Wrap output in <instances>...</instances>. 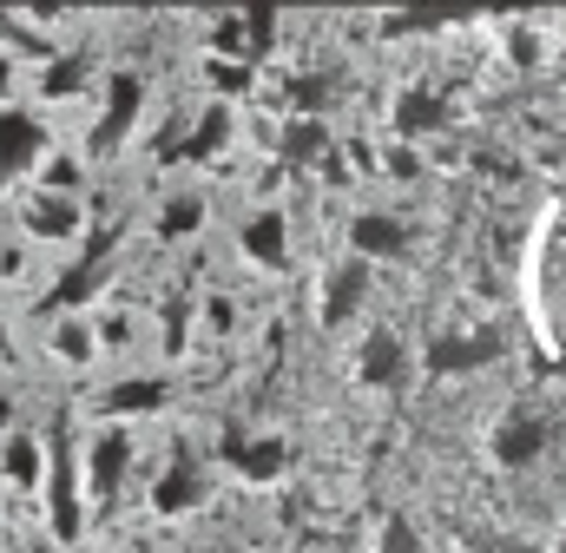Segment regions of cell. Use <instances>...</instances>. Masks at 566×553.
I'll return each instance as SVG.
<instances>
[{"mask_svg": "<svg viewBox=\"0 0 566 553\" xmlns=\"http://www.w3.org/2000/svg\"><path fill=\"white\" fill-rule=\"evenodd\" d=\"M27 231H33V238H73V231H80V205L60 198V191H46V198L27 205Z\"/></svg>", "mask_w": 566, "mask_h": 553, "instance_id": "cell-9", "label": "cell"}, {"mask_svg": "<svg viewBox=\"0 0 566 553\" xmlns=\"http://www.w3.org/2000/svg\"><path fill=\"white\" fill-rule=\"evenodd\" d=\"M80 73H86V60H60V66H46V93H80Z\"/></svg>", "mask_w": 566, "mask_h": 553, "instance_id": "cell-19", "label": "cell"}, {"mask_svg": "<svg viewBox=\"0 0 566 553\" xmlns=\"http://www.w3.org/2000/svg\"><path fill=\"white\" fill-rule=\"evenodd\" d=\"M244 251H251V264H271V271L290 258V251H283V218L277 211H264V218L244 225Z\"/></svg>", "mask_w": 566, "mask_h": 553, "instance_id": "cell-13", "label": "cell"}, {"mask_svg": "<svg viewBox=\"0 0 566 553\" xmlns=\"http://www.w3.org/2000/svg\"><path fill=\"white\" fill-rule=\"evenodd\" d=\"M0 86H7V66H0Z\"/></svg>", "mask_w": 566, "mask_h": 553, "instance_id": "cell-24", "label": "cell"}, {"mask_svg": "<svg viewBox=\"0 0 566 553\" xmlns=\"http://www.w3.org/2000/svg\"><path fill=\"white\" fill-rule=\"evenodd\" d=\"M363 283H369V271H363V264H343V271L329 276V303H323V323H343V316L363 303Z\"/></svg>", "mask_w": 566, "mask_h": 553, "instance_id": "cell-14", "label": "cell"}, {"mask_svg": "<svg viewBox=\"0 0 566 553\" xmlns=\"http://www.w3.org/2000/svg\"><path fill=\"white\" fill-rule=\"evenodd\" d=\"M224 461H231L244 481H277L283 468H290V448H283L277 435H264V441H258V435H231V441H224Z\"/></svg>", "mask_w": 566, "mask_h": 553, "instance_id": "cell-6", "label": "cell"}, {"mask_svg": "<svg viewBox=\"0 0 566 553\" xmlns=\"http://www.w3.org/2000/svg\"><path fill=\"white\" fill-rule=\"evenodd\" d=\"M224 138H231V113L218 106V113H205V119H198V138H191L185 152H191V158H211V152H224Z\"/></svg>", "mask_w": 566, "mask_h": 553, "instance_id": "cell-15", "label": "cell"}, {"mask_svg": "<svg viewBox=\"0 0 566 553\" xmlns=\"http://www.w3.org/2000/svg\"><path fill=\"white\" fill-rule=\"evenodd\" d=\"M126 461H133V441H126L119 428L93 441V494H99V501H113V494H119V481H126Z\"/></svg>", "mask_w": 566, "mask_h": 553, "instance_id": "cell-7", "label": "cell"}, {"mask_svg": "<svg viewBox=\"0 0 566 553\" xmlns=\"http://www.w3.org/2000/svg\"><path fill=\"white\" fill-rule=\"evenodd\" d=\"M139 106H145L139 73H113V80H106V106H99V126H93V152H99V158H113V152L133 138V126H139Z\"/></svg>", "mask_w": 566, "mask_h": 553, "instance_id": "cell-3", "label": "cell"}, {"mask_svg": "<svg viewBox=\"0 0 566 553\" xmlns=\"http://www.w3.org/2000/svg\"><path fill=\"white\" fill-rule=\"evenodd\" d=\"M40 152H46V126H40L33 113L0 106V185H13V178H20Z\"/></svg>", "mask_w": 566, "mask_h": 553, "instance_id": "cell-4", "label": "cell"}, {"mask_svg": "<svg viewBox=\"0 0 566 553\" xmlns=\"http://www.w3.org/2000/svg\"><path fill=\"white\" fill-rule=\"evenodd\" d=\"M283 152H290V158H316V152H323V126H316V119H296L290 138H283Z\"/></svg>", "mask_w": 566, "mask_h": 553, "instance_id": "cell-18", "label": "cell"}, {"mask_svg": "<svg viewBox=\"0 0 566 553\" xmlns=\"http://www.w3.org/2000/svg\"><path fill=\"white\" fill-rule=\"evenodd\" d=\"M60 356H66V363H86V356H93V336H86V330H60Z\"/></svg>", "mask_w": 566, "mask_h": 553, "instance_id": "cell-22", "label": "cell"}, {"mask_svg": "<svg viewBox=\"0 0 566 553\" xmlns=\"http://www.w3.org/2000/svg\"><path fill=\"white\" fill-rule=\"evenodd\" d=\"M46 521H53V541H80V455H73V435L53 428L46 441Z\"/></svg>", "mask_w": 566, "mask_h": 553, "instance_id": "cell-1", "label": "cell"}, {"mask_svg": "<svg viewBox=\"0 0 566 553\" xmlns=\"http://www.w3.org/2000/svg\"><path fill=\"white\" fill-rule=\"evenodd\" d=\"M198 218H205V205H198V198H171V205H165V218H158V231H165V238H185Z\"/></svg>", "mask_w": 566, "mask_h": 553, "instance_id": "cell-16", "label": "cell"}, {"mask_svg": "<svg viewBox=\"0 0 566 553\" xmlns=\"http://www.w3.org/2000/svg\"><path fill=\"white\" fill-rule=\"evenodd\" d=\"M113 251H119V225H106V231L86 244V258H80L73 271L53 276V290H46V303H40V310H46V316H53V310H80V303H86V296L106 283V264H113Z\"/></svg>", "mask_w": 566, "mask_h": 553, "instance_id": "cell-2", "label": "cell"}, {"mask_svg": "<svg viewBox=\"0 0 566 553\" xmlns=\"http://www.w3.org/2000/svg\"><path fill=\"white\" fill-rule=\"evenodd\" d=\"M7 409H13V403H7V396H0V421H7Z\"/></svg>", "mask_w": 566, "mask_h": 553, "instance_id": "cell-23", "label": "cell"}, {"mask_svg": "<svg viewBox=\"0 0 566 553\" xmlns=\"http://www.w3.org/2000/svg\"><path fill=\"white\" fill-rule=\"evenodd\" d=\"M0 40H7V46H20V53H53V46H46L40 33H27V20H20V13H7V7H0Z\"/></svg>", "mask_w": 566, "mask_h": 553, "instance_id": "cell-17", "label": "cell"}, {"mask_svg": "<svg viewBox=\"0 0 566 553\" xmlns=\"http://www.w3.org/2000/svg\"><path fill=\"white\" fill-rule=\"evenodd\" d=\"M165 403H171L165 383H119V389L99 396V409L106 415H151V409H165Z\"/></svg>", "mask_w": 566, "mask_h": 553, "instance_id": "cell-11", "label": "cell"}, {"mask_svg": "<svg viewBox=\"0 0 566 553\" xmlns=\"http://www.w3.org/2000/svg\"><path fill=\"white\" fill-rule=\"evenodd\" d=\"M363 383H402V343L389 336V330H369V343H363Z\"/></svg>", "mask_w": 566, "mask_h": 553, "instance_id": "cell-10", "label": "cell"}, {"mask_svg": "<svg viewBox=\"0 0 566 553\" xmlns=\"http://www.w3.org/2000/svg\"><path fill=\"white\" fill-rule=\"evenodd\" d=\"M468 547L474 553H541V547H527V541H501V534H468Z\"/></svg>", "mask_w": 566, "mask_h": 553, "instance_id": "cell-21", "label": "cell"}, {"mask_svg": "<svg viewBox=\"0 0 566 553\" xmlns=\"http://www.w3.org/2000/svg\"><path fill=\"white\" fill-rule=\"evenodd\" d=\"M349 244H356V258H402L409 251V231L396 218H356L349 225Z\"/></svg>", "mask_w": 566, "mask_h": 553, "instance_id": "cell-8", "label": "cell"}, {"mask_svg": "<svg viewBox=\"0 0 566 553\" xmlns=\"http://www.w3.org/2000/svg\"><path fill=\"white\" fill-rule=\"evenodd\" d=\"M198 501H205V468H198V455L178 448V455L165 461V474L151 481V508H158V514H185V508H198Z\"/></svg>", "mask_w": 566, "mask_h": 553, "instance_id": "cell-5", "label": "cell"}, {"mask_svg": "<svg viewBox=\"0 0 566 553\" xmlns=\"http://www.w3.org/2000/svg\"><path fill=\"white\" fill-rule=\"evenodd\" d=\"M382 553H422L416 528H409V521H389V528H382Z\"/></svg>", "mask_w": 566, "mask_h": 553, "instance_id": "cell-20", "label": "cell"}, {"mask_svg": "<svg viewBox=\"0 0 566 553\" xmlns=\"http://www.w3.org/2000/svg\"><path fill=\"white\" fill-rule=\"evenodd\" d=\"M0 468H7V481L33 488V481L46 474V441H33V435H13V441L0 448Z\"/></svg>", "mask_w": 566, "mask_h": 553, "instance_id": "cell-12", "label": "cell"}]
</instances>
